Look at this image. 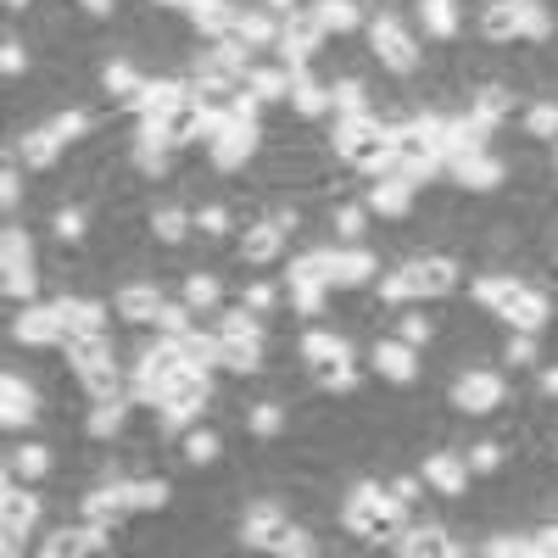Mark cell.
Segmentation results:
<instances>
[{
    "mask_svg": "<svg viewBox=\"0 0 558 558\" xmlns=\"http://www.w3.org/2000/svg\"><path fill=\"white\" fill-rule=\"evenodd\" d=\"M162 286L157 279H118L112 286V313L129 324V330H157V313H162Z\"/></svg>",
    "mask_w": 558,
    "mask_h": 558,
    "instance_id": "cell-15",
    "label": "cell"
},
{
    "mask_svg": "<svg viewBox=\"0 0 558 558\" xmlns=\"http://www.w3.org/2000/svg\"><path fill=\"white\" fill-rule=\"evenodd\" d=\"M173 447H179L184 470H213V463H223V430L218 425H202V418H196L191 430H179Z\"/></svg>",
    "mask_w": 558,
    "mask_h": 558,
    "instance_id": "cell-23",
    "label": "cell"
},
{
    "mask_svg": "<svg viewBox=\"0 0 558 558\" xmlns=\"http://www.w3.org/2000/svg\"><path fill=\"white\" fill-rule=\"evenodd\" d=\"M39 418H45V386L17 375V368H7V375H0V425L17 436V430L39 425Z\"/></svg>",
    "mask_w": 558,
    "mask_h": 558,
    "instance_id": "cell-12",
    "label": "cell"
},
{
    "mask_svg": "<svg viewBox=\"0 0 558 558\" xmlns=\"http://www.w3.org/2000/svg\"><path fill=\"white\" fill-rule=\"evenodd\" d=\"M213 402H218L213 368H179V375L168 380V391H162V425H157V430L173 441L179 430H191L196 418H207Z\"/></svg>",
    "mask_w": 558,
    "mask_h": 558,
    "instance_id": "cell-5",
    "label": "cell"
},
{
    "mask_svg": "<svg viewBox=\"0 0 558 558\" xmlns=\"http://www.w3.org/2000/svg\"><path fill=\"white\" fill-rule=\"evenodd\" d=\"M536 391L558 402V363H547V368H542V375H536Z\"/></svg>",
    "mask_w": 558,
    "mask_h": 558,
    "instance_id": "cell-46",
    "label": "cell"
},
{
    "mask_svg": "<svg viewBox=\"0 0 558 558\" xmlns=\"http://www.w3.org/2000/svg\"><path fill=\"white\" fill-rule=\"evenodd\" d=\"M173 492L179 486L168 475H157V470L151 475H129V514H168V508L179 502Z\"/></svg>",
    "mask_w": 558,
    "mask_h": 558,
    "instance_id": "cell-28",
    "label": "cell"
},
{
    "mask_svg": "<svg viewBox=\"0 0 558 558\" xmlns=\"http://www.w3.org/2000/svg\"><path fill=\"white\" fill-rule=\"evenodd\" d=\"M502 330H531V336H542L547 324H553V291H542V286H531L525 279V291L508 302V313L497 318Z\"/></svg>",
    "mask_w": 558,
    "mask_h": 558,
    "instance_id": "cell-22",
    "label": "cell"
},
{
    "mask_svg": "<svg viewBox=\"0 0 558 558\" xmlns=\"http://www.w3.org/2000/svg\"><path fill=\"white\" fill-rule=\"evenodd\" d=\"M330 39V28L318 23V12L313 7H302V12H291L286 23H279V45H274V57L286 62L291 73H302V68H313V57H318V45Z\"/></svg>",
    "mask_w": 558,
    "mask_h": 558,
    "instance_id": "cell-10",
    "label": "cell"
},
{
    "mask_svg": "<svg viewBox=\"0 0 558 558\" xmlns=\"http://www.w3.org/2000/svg\"><path fill=\"white\" fill-rule=\"evenodd\" d=\"M375 213H368V202H341V207H330V241L336 246H363L368 241V223Z\"/></svg>",
    "mask_w": 558,
    "mask_h": 558,
    "instance_id": "cell-31",
    "label": "cell"
},
{
    "mask_svg": "<svg viewBox=\"0 0 558 558\" xmlns=\"http://www.w3.org/2000/svg\"><path fill=\"white\" fill-rule=\"evenodd\" d=\"M447 397H452V408L463 418H497L508 408V375L502 368H486V363H470V368L452 375Z\"/></svg>",
    "mask_w": 558,
    "mask_h": 558,
    "instance_id": "cell-7",
    "label": "cell"
},
{
    "mask_svg": "<svg viewBox=\"0 0 558 558\" xmlns=\"http://www.w3.org/2000/svg\"><path fill=\"white\" fill-rule=\"evenodd\" d=\"M291 84H296V73L286 68V62H252L246 68V89L263 101V107H291Z\"/></svg>",
    "mask_w": 558,
    "mask_h": 558,
    "instance_id": "cell-24",
    "label": "cell"
},
{
    "mask_svg": "<svg viewBox=\"0 0 558 558\" xmlns=\"http://www.w3.org/2000/svg\"><path fill=\"white\" fill-rule=\"evenodd\" d=\"M397 558H463L475 553L470 542H458L447 520H418V525H402V536L391 542Z\"/></svg>",
    "mask_w": 558,
    "mask_h": 558,
    "instance_id": "cell-14",
    "label": "cell"
},
{
    "mask_svg": "<svg viewBox=\"0 0 558 558\" xmlns=\"http://www.w3.org/2000/svg\"><path fill=\"white\" fill-rule=\"evenodd\" d=\"M418 481L430 486V497H441V502H458L463 492H470V458H463V447L458 441H447V447H430L425 458H418Z\"/></svg>",
    "mask_w": 558,
    "mask_h": 558,
    "instance_id": "cell-9",
    "label": "cell"
},
{
    "mask_svg": "<svg viewBox=\"0 0 558 558\" xmlns=\"http://www.w3.org/2000/svg\"><path fill=\"white\" fill-rule=\"evenodd\" d=\"M78 391L89 402H112V397H129V368L118 357L96 363V368H78Z\"/></svg>",
    "mask_w": 558,
    "mask_h": 558,
    "instance_id": "cell-29",
    "label": "cell"
},
{
    "mask_svg": "<svg viewBox=\"0 0 558 558\" xmlns=\"http://www.w3.org/2000/svg\"><path fill=\"white\" fill-rule=\"evenodd\" d=\"M391 318H397V336H402L408 347H418V352H430V347L441 341V324H436V313H425V302H408V307H397Z\"/></svg>",
    "mask_w": 558,
    "mask_h": 558,
    "instance_id": "cell-30",
    "label": "cell"
},
{
    "mask_svg": "<svg viewBox=\"0 0 558 558\" xmlns=\"http://www.w3.org/2000/svg\"><path fill=\"white\" fill-rule=\"evenodd\" d=\"M313 12H318V23L330 28V34L368 28V7H363V0H313Z\"/></svg>",
    "mask_w": 558,
    "mask_h": 558,
    "instance_id": "cell-36",
    "label": "cell"
},
{
    "mask_svg": "<svg viewBox=\"0 0 558 558\" xmlns=\"http://www.w3.org/2000/svg\"><path fill=\"white\" fill-rule=\"evenodd\" d=\"M129 418H134V402L129 397H112V402H89V413H84V436L89 441H123L129 436Z\"/></svg>",
    "mask_w": 558,
    "mask_h": 558,
    "instance_id": "cell-25",
    "label": "cell"
},
{
    "mask_svg": "<svg viewBox=\"0 0 558 558\" xmlns=\"http://www.w3.org/2000/svg\"><path fill=\"white\" fill-rule=\"evenodd\" d=\"M291 107L307 118V123H324V118H336V96H330V78H318L313 68L296 73L291 84Z\"/></svg>",
    "mask_w": 558,
    "mask_h": 558,
    "instance_id": "cell-26",
    "label": "cell"
},
{
    "mask_svg": "<svg viewBox=\"0 0 558 558\" xmlns=\"http://www.w3.org/2000/svg\"><path fill=\"white\" fill-rule=\"evenodd\" d=\"M235 257H241L246 268H274L279 257H286V229H279L268 213H263V218H252V223H241V235H235Z\"/></svg>",
    "mask_w": 558,
    "mask_h": 558,
    "instance_id": "cell-17",
    "label": "cell"
},
{
    "mask_svg": "<svg viewBox=\"0 0 558 558\" xmlns=\"http://www.w3.org/2000/svg\"><path fill=\"white\" fill-rule=\"evenodd\" d=\"M368 57L391 78H418V68H425V39H418V28L397 7H380L368 17Z\"/></svg>",
    "mask_w": 558,
    "mask_h": 558,
    "instance_id": "cell-3",
    "label": "cell"
},
{
    "mask_svg": "<svg viewBox=\"0 0 558 558\" xmlns=\"http://www.w3.org/2000/svg\"><path fill=\"white\" fill-rule=\"evenodd\" d=\"M313 386H318V391H330V397H352V391H363L357 357H330V363H313Z\"/></svg>",
    "mask_w": 558,
    "mask_h": 558,
    "instance_id": "cell-34",
    "label": "cell"
},
{
    "mask_svg": "<svg viewBox=\"0 0 558 558\" xmlns=\"http://www.w3.org/2000/svg\"><path fill=\"white\" fill-rule=\"evenodd\" d=\"M39 514H45V497L28 492V481L0 475V531H23V536H34Z\"/></svg>",
    "mask_w": 558,
    "mask_h": 558,
    "instance_id": "cell-19",
    "label": "cell"
},
{
    "mask_svg": "<svg viewBox=\"0 0 558 558\" xmlns=\"http://www.w3.org/2000/svg\"><path fill=\"white\" fill-rule=\"evenodd\" d=\"M380 252L375 246H330V279H336V291H368L380 279Z\"/></svg>",
    "mask_w": 558,
    "mask_h": 558,
    "instance_id": "cell-16",
    "label": "cell"
},
{
    "mask_svg": "<svg viewBox=\"0 0 558 558\" xmlns=\"http://www.w3.org/2000/svg\"><path fill=\"white\" fill-rule=\"evenodd\" d=\"M336 525L341 531H352V536H363L368 547H391L397 536H402V525H408V508L391 497V486H380V481H352L347 486V497H341V508H336Z\"/></svg>",
    "mask_w": 558,
    "mask_h": 558,
    "instance_id": "cell-2",
    "label": "cell"
},
{
    "mask_svg": "<svg viewBox=\"0 0 558 558\" xmlns=\"http://www.w3.org/2000/svg\"><path fill=\"white\" fill-rule=\"evenodd\" d=\"M68 336H73V324H68L57 296L51 302H23V313L12 318V341H23V347H62Z\"/></svg>",
    "mask_w": 558,
    "mask_h": 558,
    "instance_id": "cell-13",
    "label": "cell"
},
{
    "mask_svg": "<svg viewBox=\"0 0 558 558\" xmlns=\"http://www.w3.org/2000/svg\"><path fill=\"white\" fill-rule=\"evenodd\" d=\"M179 296L191 302L196 313H213L218 302H223V274H213V268H191L179 279Z\"/></svg>",
    "mask_w": 558,
    "mask_h": 558,
    "instance_id": "cell-37",
    "label": "cell"
},
{
    "mask_svg": "<svg viewBox=\"0 0 558 558\" xmlns=\"http://www.w3.org/2000/svg\"><path fill=\"white\" fill-rule=\"evenodd\" d=\"M475 28L486 45H520V0H481Z\"/></svg>",
    "mask_w": 558,
    "mask_h": 558,
    "instance_id": "cell-27",
    "label": "cell"
},
{
    "mask_svg": "<svg viewBox=\"0 0 558 558\" xmlns=\"http://www.w3.org/2000/svg\"><path fill=\"white\" fill-rule=\"evenodd\" d=\"M475 553H486V558H531V531L525 525L492 531L486 542H475Z\"/></svg>",
    "mask_w": 558,
    "mask_h": 558,
    "instance_id": "cell-42",
    "label": "cell"
},
{
    "mask_svg": "<svg viewBox=\"0 0 558 558\" xmlns=\"http://www.w3.org/2000/svg\"><path fill=\"white\" fill-rule=\"evenodd\" d=\"M463 458H470V475L492 481V475H502V470H508V458H514V447H508L502 436H481V441L463 447Z\"/></svg>",
    "mask_w": 558,
    "mask_h": 558,
    "instance_id": "cell-35",
    "label": "cell"
},
{
    "mask_svg": "<svg viewBox=\"0 0 558 558\" xmlns=\"http://www.w3.org/2000/svg\"><path fill=\"white\" fill-rule=\"evenodd\" d=\"M330 157L352 173H380L397 157V146L380 118H330Z\"/></svg>",
    "mask_w": 558,
    "mask_h": 558,
    "instance_id": "cell-4",
    "label": "cell"
},
{
    "mask_svg": "<svg viewBox=\"0 0 558 558\" xmlns=\"http://www.w3.org/2000/svg\"><path fill=\"white\" fill-rule=\"evenodd\" d=\"M28 73H34V51L23 45L17 28H7V34H0V78L17 84V78H28Z\"/></svg>",
    "mask_w": 558,
    "mask_h": 558,
    "instance_id": "cell-40",
    "label": "cell"
},
{
    "mask_svg": "<svg viewBox=\"0 0 558 558\" xmlns=\"http://www.w3.org/2000/svg\"><path fill=\"white\" fill-rule=\"evenodd\" d=\"M520 134H531L536 146H558V101L553 96H531L520 112Z\"/></svg>",
    "mask_w": 558,
    "mask_h": 558,
    "instance_id": "cell-33",
    "label": "cell"
},
{
    "mask_svg": "<svg viewBox=\"0 0 558 558\" xmlns=\"http://www.w3.org/2000/svg\"><path fill=\"white\" fill-rule=\"evenodd\" d=\"M368 368H375V380H386L397 391H413L418 380H425V357H418V347H408L402 336L368 341Z\"/></svg>",
    "mask_w": 558,
    "mask_h": 558,
    "instance_id": "cell-8",
    "label": "cell"
},
{
    "mask_svg": "<svg viewBox=\"0 0 558 558\" xmlns=\"http://www.w3.org/2000/svg\"><path fill=\"white\" fill-rule=\"evenodd\" d=\"M191 213H196V235L202 241H223L229 229H241V213L229 207V202H196Z\"/></svg>",
    "mask_w": 558,
    "mask_h": 558,
    "instance_id": "cell-39",
    "label": "cell"
},
{
    "mask_svg": "<svg viewBox=\"0 0 558 558\" xmlns=\"http://www.w3.org/2000/svg\"><path fill=\"white\" fill-rule=\"evenodd\" d=\"M207 168L213 173H246L263 157V123H241V118H207Z\"/></svg>",
    "mask_w": 558,
    "mask_h": 558,
    "instance_id": "cell-6",
    "label": "cell"
},
{
    "mask_svg": "<svg viewBox=\"0 0 558 558\" xmlns=\"http://www.w3.org/2000/svg\"><path fill=\"white\" fill-rule=\"evenodd\" d=\"M28 202V191H23V173H17V162H7L0 168V213L7 218H17V207Z\"/></svg>",
    "mask_w": 558,
    "mask_h": 558,
    "instance_id": "cell-44",
    "label": "cell"
},
{
    "mask_svg": "<svg viewBox=\"0 0 558 558\" xmlns=\"http://www.w3.org/2000/svg\"><path fill=\"white\" fill-rule=\"evenodd\" d=\"M296 357L313 363H330V357H352V336L347 330H302L296 336Z\"/></svg>",
    "mask_w": 558,
    "mask_h": 558,
    "instance_id": "cell-32",
    "label": "cell"
},
{
    "mask_svg": "<svg viewBox=\"0 0 558 558\" xmlns=\"http://www.w3.org/2000/svg\"><path fill=\"white\" fill-rule=\"evenodd\" d=\"M0 7H7V12H12V17H28V12H34V7H39V0H0Z\"/></svg>",
    "mask_w": 558,
    "mask_h": 558,
    "instance_id": "cell-49",
    "label": "cell"
},
{
    "mask_svg": "<svg viewBox=\"0 0 558 558\" xmlns=\"http://www.w3.org/2000/svg\"><path fill=\"white\" fill-rule=\"evenodd\" d=\"M536 357H542V336H531V330H508L502 347H497V363L508 368V375H525V368H536Z\"/></svg>",
    "mask_w": 558,
    "mask_h": 558,
    "instance_id": "cell-38",
    "label": "cell"
},
{
    "mask_svg": "<svg viewBox=\"0 0 558 558\" xmlns=\"http://www.w3.org/2000/svg\"><path fill=\"white\" fill-rule=\"evenodd\" d=\"M0 536H7V542H0V553H7V558H17V553L28 547V536H23V531H0Z\"/></svg>",
    "mask_w": 558,
    "mask_h": 558,
    "instance_id": "cell-47",
    "label": "cell"
},
{
    "mask_svg": "<svg viewBox=\"0 0 558 558\" xmlns=\"http://www.w3.org/2000/svg\"><path fill=\"white\" fill-rule=\"evenodd\" d=\"M553 452H558V436H553Z\"/></svg>",
    "mask_w": 558,
    "mask_h": 558,
    "instance_id": "cell-50",
    "label": "cell"
},
{
    "mask_svg": "<svg viewBox=\"0 0 558 558\" xmlns=\"http://www.w3.org/2000/svg\"><path fill=\"white\" fill-rule=\"evenodd\" d=\"M78 12H84V17H101V23H112V17L123 12V0H78Z\"/></svg>",
    "mask_w": 558,
    "mask_h": 558,
    "instance_id": "cell-45",
    "label": "cell"
},
{
    "mask_svg": "<svg viewBox=\"0 0 558 558\" xmlns=\"http://www.w3.org/2000/svg\"><path fill=\"white\" fill-rule=\"evenodd\" d=\"M218 368L235 380H257L268 368V336H218Z\"/></svg>",
    "mask_w": 558,
    "mask_h": 558,
    "instance_id": "cell-20",
    "label": "cell"
},
{
    "mask_svg": "<svg viewBox=\"0 0 558 558\" xmlns=\"http://www.w3.org/2000/svg\"><path fill=\"white\" fill-rule=\"evenodd\" d=\"M408 17L425 39H458L463 34V0H408Z\"/></svg>",
    "mask_w": 558,
    "mask_h": 558,
    "instance_id": "cell-21",
    "label": "cell"
},
{
    "mask_svg": "<svg viewBox=\"0 0 558 558\" xmlns=\"http://www.w3.org/2000/svg\"><path fill=\"white\" fill-rule=\"evenodd\" d=\"M458 279H463V268H458L452 252H418V257H408V263H397V268H386L375 279V296L397 313L408 302H441V296H452Z\"/></svg>",
    "mask_w": 558,
    "mask_h": 558,
    "instance_id": "cell-1",
    "label": "cell"
},
{
    "mask_svg": "<svg viewBox=\"0 0 558 558\" xmlns=\"http://www.w3.org/2000/svg\"><path fill=\"white\" fill-rule=\"evenodd\" d=\"M51 235H57L62 246H84V241H89V207H78V202L57 207V213H51Z\"/></svg>",
    "mask_w": 558,
    "mask_h": 558,
    "instance_id": "cell-41",
    "label": "cell"
},
{
    "mask_svg": "<svg viewBox=\"0 0 558 558\" xmlns=\"http://www.w3.org/2000/svg\"><path fill=\"white\" fill-rule=\"evenodd\" d=\"M7 162H23L28 173H51L68 162V146L51 123H34V129H12L7 134Z\"/></svg>",
    "mask_w": 558,
    "mask_h": 558,
    "instance_id": "cell-11",
    "label": "cell"
},
{
    "mask_svg": "<svg viewBox=\"0 0 558 558\" xmlns=\"http://www.w3.org/2000/svg\"><path fill=\"white\" fill-rule=\"evenodd\" d=\"M151 7H157V12H184V17H191L202 0H151Z\"/></svg>",
    "mask_w": 558,
    "mask_h": 558,
    "instance_id": "cell-48",
    "label": "cell"
},
{
    "mask_svg": "<svg viewBox=\"0 0 558 558\" xmlns=\"http://www.w3.org/2000/svg\"><path fill=\"white\" fill-rule=\"evenodd\" d=\"M57 470H62L57 441H12V447H7V470H0V475H12V481H28V486H39V481H51Z\"/></svg>",
    "mask_w": 558,
    "mask_h": 558,
    "instance_id": "cell-18",
    "label": "cell"
},
{
    "mask_svg": "<svg viewBox=\"0 0 558 558\" xmlns=\"http://www.w3.org/2000/svg\"><path fill=\"white\" fill-rule=\"evenodd\" d=\"M286 296H291V291H286V286H274V279H246V286H241V302H246V307H257L263 318L286 307Z\"/></svg>",
    "mask_w": 558,
    "mask_h": 558,
    "instance_id": "cell-43",
    "label": "cell"
}]
</instances>
